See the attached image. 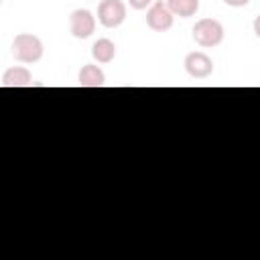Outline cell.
I'll list each match as a JSON object with an SVG mask.
<instances>
[{"instance_id": "cell-1", "label": "cell", "mask_w": 260, "mask_h": 260, "mask_svg": "<svg viewBox=\"0 0 260 260\" xmlns=\"http://www.w3.org/2000/svg\"><path fill=\"white\" fill-rule=\"evenodd\" d=\"M12 57L20 63H37L43 57V43L30 32H20L12 39Z\"/></svg>"}, {"instance_id": "cell-2", "label": "cell", "mask_w": 260, "mask_h": 260, "mask_svg": "<svg viewBox=\"0 0 260 260\" xmlns=\"http://www.w3.org/2000/svg\"><path fill=\"white\" fill-rule=\"evenodd\" d=\"M193 39L199 47H217L223 41V24L215 18H201L193 26Z\"/></svg>"}, {"instance_id": "cell-3", "label": "cell", "mask_w": 260, "mask_h": 260, "mask_svg": "<svg viewBox=\"0 0 260 260\" xmlns=\"http://www.w3.org/2000/svg\"><path fill=\"white\" fill-rule=\"evenodd\" d=\"M126 18V4L122 0H102L98 6V20L106 28H116Z\"/></svg>"}, {"instance_id": "cell-4", "label": "cell", "mask_w": 260, "mask_h": 260, "mask_svg": "<svg viewBox=\"0 0 260 260\" xmlns=\"http://www.w3.org/2000/svg\"><path fill=\"white\" fill-rule=\"evenodd\" d=\"M173 18H175V14L169 10L167 2H160V0L152 2V6H150L148 12H146V24H148L152 30H156V32L169 30V28L173 26Z\"/></svg>"}, {"instance_id": "cell-5", "label": "cell", "mask_w": 260, "mask_h": 260, "mask_svg": "<svg viewBox=\"0 0 260 260\" xmlns=\"http://www.w3.org/2000/svg\"><path fill=\"white\" fill-rule=\"evenodd\" d=\"M69 30L75 39H87L93 35L95 30V18L89 10H73L71 16H69Z\"/></svg>"}, {"instance_id": "cell-6", "label": "cell", "mask_w": 260, "mask_h": 260, "mask_svg": "<svg viewBox=\"0 0 260 260\" xmlns=\"http://www.w3.org/2000/svg\"><path fill=\"white\" fill-rule=\"evenodd\" d=\"M185 69H187V73H189L191 77H195V79H205V77H209L211 71H213V61H211L205 53L193 51V53H189V55L185 57Z\"/></svg>"}, {"instance_id": "cell-7", "label": "cell", "mask_w": 260, "mask_h": 260, "mask_svg": "<svg viewBox=\"0 0 260 260\" xmlns=\"http://www.w3.org/2000/svg\"><path fill=\"white\" fill-rule=\"evenodd\" d=\"M30 71L26 67H10L2 75V85L4 87H26L30 85Z\"/></svg>"}, {"instance_id": "cell-8", "label": "cell", "mask_w": 260, "mask_h": 260, "mask_svg": "<svg viewBox=\"0 0 260 260\" xmlns=\"http://www.w3.org/2000/svg\"><path fill=\"white\" fill-rule=\"evenodd\" d=\"M77 79L81 87H102L106 81V75L98 65H83Z\"/></svg>"}, {"instance_id": "cell-9", "label": "cell", "mask_w": 260, "mask_h": 260, "mask_svg": "<svg viewBox=\"0 0 260 260\" xmlns=\"http://www.w3.org/2000/svg\"><path fill=\"white\" fill-rule=\"evenodd\" d=\"M91 55L98 63H110L116 57V45L110 39H98L91 47Z\"/></svg>"}, {"instance_id": "cell-10", "label": "cell", "mask_w": 260, "mask_h": 260, "mask_svg": "<svg viewBox=\"0 0 260 260\" xmlns=\"http://www.w3.org/2000/svg\"><path fill=\"white\" fill-rule=\"evenodd\" d=\"M167 6L175 16L189 18L199 10V0H167Z\"/></svg>"}, {"instance_id": "cell-11", "label": "cell", "mask_w": 260, "mask_h": 260, "mask_svg": "<svg viewBox=\"0 0 260 260\" xmlns=\"http://www.w3.org/2000/svg\"><path fill=\"white\" fill-rule=\"evenodd\" d=\"M152 2H154V0H128V4H130L132 8H136V10H144V8L152 6Z\"/></svg>"}, {"instance_id": "cell-12", "label": "cell", "mask_w": 260, "mask_h": 260, "mask_svg": "<svg viewBox=\"0 0 260 260\" xmlns=\"http://www.w3.org/2000/svg\"><path fill=\"white\" fill-rule=\"evenodd\" d=\"M228 6H236V8H240V6H246L250 0H223Z\"/></svg>"}, {"instance_id": "cell-13", "label": "cell", "mask_w": 260, "mask_h": 260, "mask_svg": "<svg viewBox=\"0 0 260 260\" xmlns=\"http://www.w3.org/2000/svg\"><path fill=\"white\" fill-rule=\"evenodd\" d=\"M254 32L260 39V16H256V20H254Z\"/></svg>"}]
</instances>
